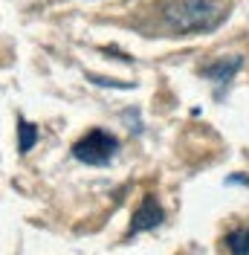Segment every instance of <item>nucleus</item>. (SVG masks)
<instances>
[{
	"mask_svg": "<svg viewBox=\"0 0 249 255\" xmlns=\"http://www.w3.org/2000/svg\"><path fill=\"white\" fill-rule=\"evenodd\" d=\"M165 26L177 35H191V32H212L223 20V9L212 0H171L162 9Z\"/></svg>",
	"mask_w": 249,
	"mask_h": 255,
	"instance_id": "f257e3e1",
	"label": "nucleus"
},
{
	"mask_svg": "<svg viewBox=\"0 0 249 255\" xmlns=\"http://www.w3.org/2000/svg\"><path fill=\"white\" fill-rule=\"evenodd\" d=\"M116 151H119V139L102 128H93L87 136H81L73 145V157L84 165H108L116 157Z\"/></svg>",
	"mask_w": 249,
	"mask_h": 255,
	"instance_id": "f03ea898",
	"label": "nucleus"
},
{
	"mask_svg": "<svg viewBox=\"0 0 249 255\" xmlns=\"http://www.w3.org/2000/svg\"><path fill=\"white\" fill-rule=\"evenodd\" d=\"M162 221H165L162 206L156 203L154 194H145V200L139 203V209H136V212H133V218H130V229H127V235H139V232L156 229Z\"/></svg>",
	"mask_w": 249,
	"mask_h": 255,
	"instance_id": "7ed1b4c3",
	"label": "nucleus"
},
{
	"mask_svg": "<svg viewBox=\"0 0 249 255\" xmlns=\"http://www.w3.org/2000/svg\"><path fill=\"white\" fill-rule=\"evenodd\" d=\"M241 67H244V58H241V55H226V58H218L215 64H206L200 73L220 90V87H226V84L232 81V76Z\"/></svg>",
	"mask_w": 249,
	"mask_h": 255,
	"instance_id": "20e7f679",
	"label": "nucleus"
},
{
	"mask_svg": "<svg viewBox=\"0 0 249 255\" xmlns=\"http://www.w3.org/2000/svg\"><path fill=\"white\" fill-rule=\"evenodd\" d=\"M17 151L20 154H29L32 145L38 142V128L32 125V122H26V119H17Z\"/></svg>",
	"mask_w": 249,
	"mask_h": 255,
	"instance_id": "39448f33",
	"label": "nucleus"
},
{
	"mask_svg": "<svg viewBox=\"0 0 249 255\" xmlns=\"http://www.w3.org/2000/svg\"><path fill=\"white\" fill-rule=\"evenodd\" d=\"M226 247H229L232 255H249V226L229 232L226 235Z\"/></svg>",
	"mask_w": 249,
	"mask_h": 255,
	"instance_id": "423d86ee",
	"label": "nucleus"
}]
</instances>
